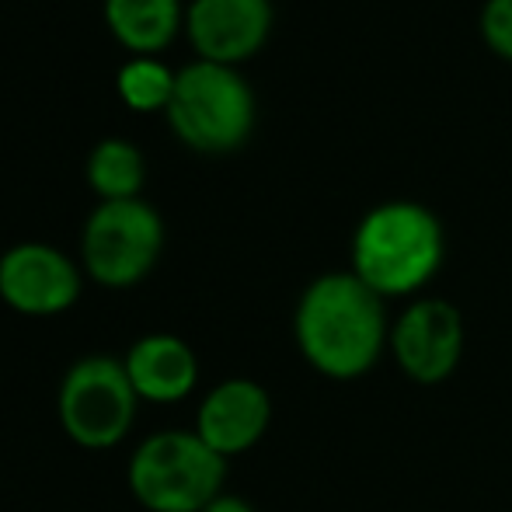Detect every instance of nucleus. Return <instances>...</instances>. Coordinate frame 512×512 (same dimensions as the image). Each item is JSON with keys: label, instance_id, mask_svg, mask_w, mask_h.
<instances>
[{"label": "nucleus", "instance_id": "6e6552de", "mask_svg": "<svg viewBox=\"0 0 512 512\" xmlns=\"http://www.w3.org/2000/svg\"><path fill=\"white\" fill-rule=\"evenodd\" d=\"M391 349L398 366L418 384H439L460 363L464 352V321L446 300H415L391 331Z\"/></svg>", "mask_w": 512, "mask_h": 512}, {"label": "nucleus", "instance_id": "0eeeda50", "mask_svg": "<svg viewBox=\"0 0 512 512\" xmlns=\"http://www.w3.org/2000/svg\"><path fill=\"white\" fill-rule=\"evenodd\" d=\"M81 297L74 258L42 241L14 244L0 255V300L25 317H56Z\"/></svg>", "mask_w": 512, "mask_h": 512}, {"label": "nucleus", "instance_id": "f03ea898", "mask_svg": "<svg viewBox=\"0 0 512 512\" xmlns=\"http://www.w3.org/2000/svg\"><path fill=\"white\" fill-rule=\"evenodd\" d=\"M443 227L436 213L408 199L380 203L352 234V272L380 297H408L436 276Z\"/></svg>", "mask_w": 512, "mask_h": 512}, {"label": "nucleus", "instance_id": "4468645a", "mask_svg": "<svg viewBox=\"0 0 512 512\" xmlns=\"http://www.w3.org/2000/svg\"><path fill=\"white\" fill-rule=\"evenodd\" d=\"M115 91L133 112H168L175 95V70L157 56H129L119 67Z\"/></svg>", "mask_w": 512, "mask_h": 512}, {"label": "nucleus", "instance_id": "9d476101", "mask_svg": "<svg viewBox=\"0 0 512 512\" xmlns=\"http://www.w3.org/2000/svg\"><path fill=\"white\" fill-rule=\"evenodd\" d=\"M272 422V401L255 380H223L196 411V436L220 457H237L265 436Z\"/></svg>", "mask_w": 512, "mask_h": 512}, {"label": "nucleus", "instance_id": "9b49d317", "mask_svg": "<svg viewBox=\"0 0 512 512\" xmlns=\"http://www.w3.org/2000/svg\"><path fill=\"white\" fill-rule=\"evenodd\" d=\"M126 373L133 380V391L150 405H178L196 391L199 359L178 335H143L126 352Z\"/></svg>", "mask_w": 512, "mask_h": 512}, {"label": "nucleus", "instance_id": "2eb2a0df", "mask_svg": "<svg viewBox=\"0 0 512 512\" xmlns=\"http://www.w3.org/2000/svg\"><path fill=\"white\" fill-rule=\"evenodd\" d=\"M481 35L488 49L502 60H512V0H485L481 7Z\"/></svg>", "mask_w": 512, "mask_h": 512}, {"label": "nucleus", "instance_id": "39448f33", "mask_svg": "<svg viewBox=\"0 0 512 512\" xmlns=\"http://www.w3.org/2000/svg\"><path fill=\"white\" fill-rule=\"evenodd\" d=\"M164 251V220L143 199H115L91 209L81 234L84 272L108 290L143 283Z\"/></svg>", "mask_w": 512, "mask_h": 512}, {"label": "nucleus", "instance_id": "f8f14e48", "mask_svg": "<svg viewBox=\"0 0 512 512\" xmlns=\"http://www.w3.org/2000/svg\"><path fill=\"white\" fill-rule=\"evenodd\" d=\"M105 25L133 56H157L182 28V0H105Z\"/></svg>", "mask_w": 512, "mask_h": 512}, {"label": "nucleus", "instance_id": "ddd939ff", "mask_svg": "<svg viewBox=\"0 0 512 512\" xmlns=\"http://www.w3.org/2000/svg\"><path fill=\"white\" fill-rule=\"evenodd\" d=\"M147 182V164H143L140 147L129 140L108 136L98 143L88 157V185L98 192L102 203L115 199H140V189Z\"/></svg>", "mask_w": 512, "mask_h": 512}, {"label": "nucleus", "instance_id": "f257e3e1", "mask_svg": "<svg viewBox=\"0 0 512 512\" xmlns=\"http://www.w3.org/2000/svg\"><path fill=\"white\" fill-rule=\"evenodd\" d=\"M304 359L331 380H356L380 359L387 342L384 297L356 272H328L304 290L293 317Z\"/></svg>", "mask_w": 512, "mask_h": 512}, {"label": "nucleus", "instance_id": "423d86ee", "mask_svg": "<svg viewBox=\"0 0 512 512\" xmlns=\"http://www.w3.org/2000/svg\"><path fill=\"white\" fill-rule=\"evenodd\" d=\"M133 380L115 356H84L63 373L56 411L60 425L84 450H112L129 436L136 422Z\"/></svg>", "mask_w": 512, "mask_h": 512}, {"label": "nucleus", "instance_id": "1a4fd4ad", "mask_svg": "<svg viewBox=\"0 0 512 512\" xmlns=\"http://www.w3.org/2000/svg\"><path fill=\"white\" fill-rule=\"evenodd\" d=\"M272 18V0H192L185 28L199 60L234 67L265 46Z\"/></svg>", "mask_w": 512, "mask_h": 512}, {"label": "nucleus", "instance_id": "7ed1b4c3", "mask_svg": "<svg viewBox=\"0 0 512 512\" xmlns=\"http://www.w3.org/2000/svg\"><path fill=\"white\" fill-rule=\"evenodd\" d=\"M168 122L182 143L199 154H230L244 147L255 129V91L223 63L196 60L175 74Z\"/></svg>", "mask_w": 512, "mask_h": 512}, {"label": "nucleus", "instance_id": "dca6fc26", "mask_svg": "<svg viewBox=\"0 0 512 512\" xmlns=\"http://www.w3.org/2000/svg\"><path fill=\"white\" fill-rule=\"evenodd\" d=\"M203 512H255V509H251L244 499H237V495H216Z\"/></svg>", "mask_w": 512, "mask_h": 512}, {"label": "nucleus", "instance_id": "20e7f679", "mask_svg": "<svg viewBox=\"0 0 512 512\" xmlns=\"http://www.w3.org/2000/svg\"><path fill=\"white\" fill-rule=\"evenodd\" d=\"M227 457L209 450L196 432H157L129 460V492L147 512H203L223 495Z\"/></svg>", "mask_w": 512, "mask_h": 512}]
</instances>
